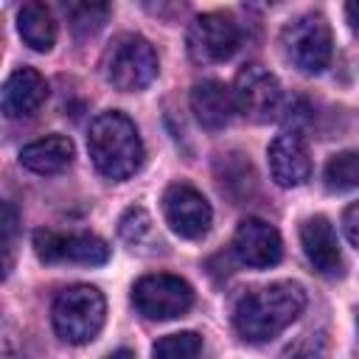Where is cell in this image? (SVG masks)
Returning a JSON list of instances; mask_svg holds the SVG:
<instances>
[{
  "instance_id": "obj_26",
  "label": "cell",
  "mask_w": 359,
  "mask_h": 359,
  "mask_svg": "<svg viewBox=\"0 0 359 359\" xmlns=\"http://www.w3.org/2000/svg\"><path fill=\"white\" fill-rule=\"evenodd\" d=\"M104 359H135V353H132L129 348H118V351H112V353L104 356Z\"/></svg>"
},
{
  "instance_id": "obj_16",
  "label": "cell",
  "mask_w": 359,
  "mask_h": 359,
  "mask_svg": "<svg viewBox=\"0 0 359 359\" xmlns=\"http://www.w3.org/2000/svg\"><path fill=\"white\" fill-rule=\"evenodd\" d=\"M73 160V140L65 135H48L20 149V163L34 174L62 171Z\"/></svg>"
},
{
  "instance_id": "obj_6",
  "label": "cell",
  "mask_w": 359,
  "mask_h": 359,
  "mask_svg": "<svg viewBox=\"0 0 359 359\" xmlns=\"http://www.w3.org/2000/svg\"><path fill=\"white\" fill-rule=\"evenodd\" d=\"M236 109L252 123H269L283 109V90L264 65H244L233 84Z\"/></svg>"
},
{
  "instance_id": "obj_18",
  "label": "cell",
  "mask_w": 359,
  "mask_h": 359,
  "mask_svg": "<svg viewBox=\"0 0 359 359\" xmlns=\"http://www.w3.org/2000/svg\"><path fill=\"white\" fill-rule=\"evenodd\" d=\"M325 188L328 191H353L359 188V151H339L325 163Z\"/></svg>"
},
{
  "instance_id": "obj_15",
  "label": "cell",
  "mask_w": 359,
  "mask_h": 359,
  "mask_svg": "<svg viewBox=\"0 0 359 359\" xmlns=\"http://www.w3.org/2000/svg\"><path fill=\"white\" fill-rule=\"evenodd\" d=\"M191 109L205 129H210V132L224 129L236 112L233 90L216 79H205V81L194 84V90H191Z\"/></svg>"
},
{
  "instance_id": "obj_12",
  "label": "cell",
  "mask_w": 359,
  "mask_h": 359,
  "mask_svg": "<svg viewBox=\"0 0 359 359\" xmlns=\"http://www.w3.org/2000/svg\"><path fill=\"white\" fill-rule=\"evenodd\" d=\"M269 171L280 188L303 185L311 174L309 146L297 132H283L269 143Z\"/></svg>"
},
{
  "instance_id": "obj_5",
  "label": "cell",
  "mask_w": 359,
  "mask_h": 359,
  "mask_svg": "<svg viewBox=\"0 0 359 359\" xmlns=\"http://www.w3.org/2000/svg\"><path fill=\"white\" fill-rule=\"evenodd\" d=\"M280 45L286 59L300 73H323L331 62V28L320 14H303L289 22L280 34Z\"/></svg>"
},
{
  "instance_id": "obj_9",
  "label": "cell",
  "mask_w": 359,
  "mask_h": 359,
  "mask_svg": "<svg viewBox=\"0 0 359 359\" xmlns=\"http://www.w3.org/2000/svg\"><path fill=\"white\" fill-rule=\"evenodd\" d=\"M34 252L45 264H104L109 258V247L104 238L93 233H53L36 230L34 233Z\"/></svg>"
},
{
  "instance_id": "obj_13",
  "label": "cell",
  "mask_w": 359,
  "mask_h": 359,
  "mask_svg": "<svg viewBox=\"0 0 359 359\" xmlns=\"http://www.w3.org/2000/svg\"><path fill=\"white\" fill-rule=\"evenodd\" d=\"M300 244L309 264L323 275H339L342 255L337 244V233L325 216H311L300 224Z\"/></svg>"
},
{
  "instance_id": "obj_4",
  "label": "cell",
  "mask_w": 359,
  "mask_h": 359,
  "mask_svg": "<svg viewBox=\"0 0 359 359\" xmlns=\"http://www.w3.org/2000/svg\"><path fill=\"white\" fill-rule=\"evenodd\" d=\"M157 53L149 39L140 34H118L101 56V73L104 79L123 93L143 90L157 76Z\"/></svg>"
},
{
  "instance_id": "obj_8",
  "label": "cell",
  "mask_w": 359,
  "mask_h": 359,
  "mask_svg": "<svg viewBox=\"0 0 359 359\" xmlns=\"http://www.w3.org/2000/svg\"><path fill=\"white\" fill-rule=\"evenodd\" d=\"M185 42H188V56L194 62L216 65V62L230 59L238 50L241 31H238V22L230 14L210 11V14H202L191 22Z\"/></svg>"
},
{
  "instance_id": "obj_23",
  "label": "cell",
  "mask_w": 359,
  "mask_h": 359,
  "mask_svg": "<svg viewBox=\"0 0 359 359\" xmlns=\"http://www.w3.org/2000/svg\"><path fill=\"white\" fill-rule=\"evenodd\" d=\"M14 230H17V210L11 202H3V252H6V275L11 272L14 258Z\"/></svg>"
},
{
  "instance_id": "obj_25",
  "label": "cell",
  "mask_w": 359,
  "mask_h": 359,
  "mask_svg": "<svg viewBox=\"0 0 359 359\" xmlns=\"http://www.w3.org/2000/svg\"><path fill=\"white\" fill-rule=\"evenodd\" d=\"M345 17H348V25L359 34V0H353V3L345 6Z\"/></svg>"
},
{
  "instance_id": "obj_2",
  "label": "cell",
  "mask_w": 359,
  "mask_h": 359,
  "mask_svg": "<svg viewBox=\"0 0 359 359\" xmlns=\"http://www.w3.org/2000/svg\"><path fill=\"white\" fill-rule=\"evenodd\" d=\"M87 149L95 168L109 180L132 177L143 163V140L123 112H101L90 123Z\"/></svg>"
},
{
  "instance_id": "obj_11",
  "label": "cell",
  "mask_w": 359,
  "mask_h": 359,
  "mask_svg": "<svg viewBox=\"0 0 359 359\" xmlns=\"http://www.w3.org/2000/svg\"><path fill=\"white\" fill-rule=\"evenodd\" d=\"M233 252L241 264H247L252 269H269L280 261L283 241H280V233L269 222L247 216L238 222V227L233 233Z\"/></svg>"
},
{
  "instance_id": "obj_17",
  "label": "cell",
  "mask_w": 359,
  "mask_h": 359,
  "mask_svg": "<svg viewBox=\"0 0 359 359\" xmlns=\"http://www.w3.org/2000/svg\"><path fill=\"white\" fill-rule=\"evenodd\" d=\"M17 31L22 42L34 50H50L56 42V20L50 8L39 0L22 3V8L17 11Z\"/></svg>"
},
{
  "instance_id": "obj_10",
  "label": "cell",
  "mask_w": 359,
  "mask_h": 359,
  "mask_svg": "<svg viewBox=\"0 0 359 359\" xmlns=\"http://www.w3.org/2000/svg\"><path fill=\"white\" fill-rule=\"evenodd\" d=\"M163 213H165L168 227L177 236L191 238V241L202 238L210 230V222H213V210H210L208 199L194 185H185V182H174V185L165 188Z\"/></svg>"
},
{
  "instance_id": "obj_14",
  "label": "cell",
  "mask_w": 359,
  "mask_h": 359,
  "mask_svg": "<svg viewBox=\"0 0 359 359\" xmlns=\"http://www.w3.org/2000/svg\"><path fill=\"white\" fill-rule=\"evenodd\" d=\"M48 95V81L34 67H17L3 84V112L6 118H25L42 107Z\"/></svg>"
},
{
  "instance_id": "obj_22",
  "label": "cell",
  "mask_w": 359,
  "mask_h": 359,
  "mask_svg": "<svg viewBox=\"0 0 359 359\" xmlns=\"http://www.w3.org/2000/svg\"><path fill=\"white\" fill-rule=\"evenodd\" d=\"M325 348H328L325 337L320 331H309V334H300L292 345H286L280 359H323Z\"/></svg>"
},
{
  "instance_id": "obj_1",
  "label": "cell",
  "mask_w": 359,
  "mask_h": 359,
  "mask_svg": "<svg viewBox=\"0 0 359 359\" xmlns=\"http://www.w3.org/2000/svg\"><path fill=\"white\" fill-rule=\"evenodd\" d=\"M306 306V292L300 283L278 280L247 292L233 311V325L247 342H266L280 334Z\"/></svg>"
},
{
  "instance_id": "obj_24",
  "label": "cell",
  "mask_w": 359,
  "mask_h": 359,
  "mask_svg": "<svg viewBox=\"0 0 359 359\" xmlns=\"http://www.w3.org/2000/svg\"><path fill=\"white\" fill-rule=\"evenodd\" d=\"M342 230H345L348 241L359 250V202H353V205L345 208V213H342Z\"/></svg>"
},
{
  "instance_id": "obj_19",
  "label": "cell",
  "mask_w": 359,
  "mask_h": 359,
  "mask_svg": "<svg viewBox=\"0 0 359 359\" xmlns=\"http://www.w3.org/2000/svg\"><path fill=\"white\" fill-rule=\"evenodd\" d=\"M65 11H67V20L76 36H93L109 17L107 3H67Z\"/></svg>"
},
{
  "instance_id": "obj_21",
  "label": "cell",
  "mask_w": 359,
  "mask_h": 359,
  "mask_svg": "<svg viewBox=\"0 0 359 359\" xmlns=\"http://www.w3.org/2000/svg\"><path fill=\"white\" fill-rule=\"evenodd\" d=\"M118 236L126 244H132V247L135 244H143L151 236V216H149V210L140 208V205L126 208L121 213V219H118Z\"/></svg>"
},
{
  "instance_id": "obj_20",
  "label": "cell",
  "mask_w": 359,
  "mask_h": 359,
  "mask_svg": "<svg viewBox=\"0 0 359 359\" xmlns=\"http://www.w3.org/2000/svg\"><path fill=\"white\" fill-rule=\"evenodd\" d=\"M199 351H202V337L194 331H180L157 339L151 348V359H196Z\"/></svg>"
},
{
  "instance_id": "obj_7",
  "label": "cell",
  "mask_w": 359,
  "mask_h": 359,
  "mask_svg": "<svg viewBox=\"0 0 359 359\" xmlns=\"http://www.w3.org/2000/svg\"><path fill=\"white\" fill-rule=\"evenodd\" d=\"M132 303L149 320H174L194 306V289L177 275H143L132 286Z\"/></svg>"
},
{
  "instance_id": "obj_3",
  "label": "cell",
  "mask_w": 359,
  "mask_h": 359,
  "mask_svg": "<svg viewBox=\"0 0 359 359\" xmlns=\"http://www.w3.org/2000/svg\"><path fill=\"white\" fill-rule=\"evenodd\" d=\"M104 317H107L104 294L87 283L62 289L50 306L53 331L70 345H84L95 339V334L104 325Z\"/></svg>"
}]
</instances>
